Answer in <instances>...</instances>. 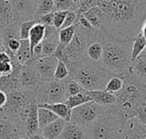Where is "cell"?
I'll return each instance as SVG.
<instances>
[{
    "label": "cell",
    "mask_w": 146,
    "mask_h": 139,
    "mask_svg": "<svg viewBox=\"0 0 146 139\" xmlns=\"http://www.w3.org/2000/svg\"><path fill=\"white\" fill-rule=\"evenodd\" d=\"M134 118H136L139 121L143 124H146V103H142L138 107L135 112Z\"/></svg>",
    "instance_id": "obj_43"
},
{
    "label": "cell",
    "mask_w": 146,
    "mask_h": 139,
    "mask_svg": "<svg viewBox=\"0 0 146 139\" xmlns=\"http://www.w3.org/2000/svg\"><path fill=\"white\" fill-rule=\"evenodd\" d=\"M97 6H98V0H81L76 12L81 14Z\"/></svg>",
    "instance_id": "obj_40"
},
{
    "label": "cell",
    "mask_w": 146,
    "mask_h": 139,
    "mask_svg": "<svg viewBox=\"0 0 146 139\" xmlns=\"http://www.w3.org/2000/svg\"><path fill=\"white\" fill-rule=\"evenodd\" d=\"M106 109L107 107L100 105L93 101L87 102L71 109L69 122H72L86 131L99 119Z\"/></svg>",
    "instance_id": "obj_7"
},
{
    "label": "cell",
    "mask_w": 146,
    "mask_h": 139,
    "mask_svg": "<svg viewBox=\"0 0 146 139\" xmlns=\"http://www.w3.org/2000/svg\"><path fill=\"white\" fill-rule=\"evenodd\" d=\"M66 90H67V94L68 97L77 95V94L82 92V91H83L81 86L75 80L71 79L69 76L68 77V79H67Z\"/></svg>",
    "instance_id": "obj_38"
},
{
    "label": "cell",
    "mask_w": 146,
    "mask_h": 139,
    "mask_svg": "<svg viewBox=\"0 0 146 139\" xmlns=\"http://www.w3.org/2000/svg\"><path fill=\"white\" fill-rule=\"evenodd\" d=\"M0 77H1V76H0Z\"/></svg>",
    "instance_id": "obj_49"
},
{
    "label": "cell",
    "mask_w": 146,
    "mask_h": 139,
    "mask_svg": "<svg viewBox=\"0 0 146 139\" xmlns=\"http://www.w3.org/2000/svg\"><path fill=\"white\" fill-rule=\"evenodd\" d=\"M57 139H58V138H57Z\"/></svg>",
    "instance_id": "obj_50"
},
{
    "label": "cell",
    "mask_w": 146,
    "mask_h": 139,
    "mask_svg": "<svg viewBox=\"0 0 146 139\" xmlns=\"http://www.w3.org/2000/svg\"><path fill=\"white\" fill-rule=\"evenodd\" d=\"M76 18H77V12L74 11V10H68L67 12V14H66L64 21H63V23H62L60 29L66 28V27H68L70 26H73L74 24L75 21H76Z\"/></svg>",
    "instance_id": "obj_41"
},
{
    "label": "cell",
    "mask_w": 146,
    "mask_h": 139,
    "mask_svg": "<svg viewBox=\"0 0 146 139\" xmlns=\"http://www.w3.org/2000/svg\"><path fill=\"white\" fill-rule=\"evenodd\" d=\"M37 109H38V105L34 100L30 106L29 112L27 115V118H26L25 123H24L25 132H26V135L27 138L30 136H33L39 132Z\"/></svg>",
    "instance_id": "obj_15"
},
{
    "label": "cell",
    "mask_w": 146,
    "mask_h": 139,
    "mask_svg": "<svg viewBox=\"0 0 146 139\" xmlns=\"http://www.w3.org/2000/svg\"><path fill=\"white\" fill-rule=\"evenodd\" d=\"M54 11H56L54 0H37V9L34 18L38 21V18L43 15Z\"/></svg>",
    "instance_id": "obj_29"
},
{
    "label": "cell",
    "mask_w": 146,
    "mask_h": 139,
    "mask_svg": "<svg viewBox=\"0 0 146 139\" xmlns=\"http://www.w3.org/2000/svg\"><path fill=\"white\" fill-rule=\"evenodd\" d=\"M20 22L12 21L9 25L1 29L3 48L8 44V42L13 38L20 39Z\"/></svg>",
    "instance_id": "obj_21"
},
{
    "label": "cell",
    "mask_w": 146,
    "mask_h": 139,
    "mask_svg": "<svg viewBox=\"0 0 146 139\" xmlns=\"http://www.w3.org/2000/svg\"><path fill=\"white\" fill-rule=\"evenodd\" d=\"M69 76L68 69L66 64L61 61H58L55 73H54V79L55 80H63Z\"/></svg>",
    "instance_id": "obj_36"
},
{
    "label": "cell",
    "mask_w": 146,
    "mask_h": 139,
    "mask_svg": "<svg viewBox=\"0 0 146 139\" xmlns=\"http://www.w3.org/2000/svg\"><path fill=\"white\" fill-rule=\"evenodd\" d=\"M37 22H38V20H31L21 22L20 24V39H27L31 28Z\"/></svg>",
    "instance_id": "obj_37"
},
{
    "label": "cell",
    "mask_w": 146,
    "mask_h": 139,
    "mask_svg": "<svg viewBox=\"0 0 146 139\" xmlns=\"http://www.w3.org/2000/svg\"><path fill=\"white\" fill-rule=\"evenodd\" d=\"M58 139H88V137L83 128L72 122H67Z\"/></svg>",
    "instance_id": "obj_17"
},
{
    "label": "cell",
    "mask_w": 146,
    "mask_h": 139,
    "mask_svg": "<svg viewBox=\"0 0 146 139\" xmlns=\"http://www.w3.org/2000/svg\"><path fill=\"white\" fill-rule=\"evenodd\" d=\"M17 88H20L18 79L12 78L9 74L0 77V90L4 93L7 94Z\"/></svg>",
    "instance_id": "obj_30"
},
{
    "label": "cell",
    "mask_w": 146,
    "mask_h": 139,
    "mask_svg": "<svg viewBox=\"0 0 146 139\" xmlns=\"http://www.w3.org/2000/svg\"><path fill=\"white\" fill-rule=\"evenodd\" d=\"M125 139H146V124L136 118L128 120V131Z\"/></svg>",
    "instance_id": "obj_18"
},
{
    "label": "cell",
    "mask_w": 146,
    "mask_h": 139,
    "mask_svg": "<svg viewBox=\"0 0 146 139\" xmlns=\"http://www.w3.org/2000/svg\"><path fill=\"white\" fill-rule=\"evenodd\" d=\"M146 47V36L139 32L133 39L131 50V62H133L139 54H141Z\"/></svg>",
    "instance_id": "obj_28"
},
{
    "label": "cell",
    "mask_w": 146,
    "mask_h": 139,
    "mask_svg": "<svg viewBox=\"0 0 146 139\" xmlns=\"http://www.w3.org/2000/svg\"><path fill=\"white\" fill-rule=\"evenodd\" d=\"M53 16L54 12L44 14L38 18V23L44 26H53Z\"/></svg>",
    "instance_id": "obj_44"
},
{
    "label": "cell",
    "mask_w": 146,
    "mask_h": 139,
    "mask_svg": "<svg viewBox=\"0 0 146 139\" xmlns=\"http://www.w3.org/2000/svg\"><path fill=\"white\" fill-rule=\"evenodd\" d=\"M12 72V62L9 56L4 51H0V76L10 74Z\"/></svg>",
    "instance_id": "obj_33"
},
{
    "label": "cell",
    "mask_w": 146,
    "mask_h": 139,
    "mask_svg": "<svg viewBox=\"0 0 146 139\" xmlns=\"http://www.w3.org/2000/svg\"><path fill=\"white\" fill-rule=\"evenodd\" d=\"M66 123L67 122L65 120L58 118L57 120L40 130L39 132L45 139H57L61 135Z\"/></svg>",
    "instance_id": "obj_16"
},
{
    "label": "cell",
    "mask_w": 146,
    "mask_h": 139,
    "mask_svg": "<svg viewBox=\"0 0 146 139\" xmlns=\"http://www.w3.org/2000/svg\"><path fill=\"white\" fill-rule=\"evenodd\" d=\"M16 60L21 65H25L31 58L32 52L28 39H20V47L15 54Z\"/></svg>",
    "instance_id": "obj_25"
},
{
    "label": "cell",
    "mask_w": 146,
    "mask_h": 139,
    "mask_svg": "<svg viewBox=\"0 0 146 139\" xmlns=\"http://www.w3.org/2000/svg\"><path fill=\"white\" fill-rule=\"evenodd\" d=\"M37 115H38V122L39 131L42 130L46 126H48L49 124H50L51 122H53L58 119V117L52 111H50L45 108H42V107H38Z\"/></svg>",
    "instance_id": "obj_24"
},
{
    "label": "cell",
    "mask_w": 146,
    "mask_h": 139,
    "mask_svg": "<svg viewBox=\"0 0 146 139\" xmlns=\"http://www.w3.org/2000/svg\"><path fill=\"white\" fill-rule=\"evenodd\" d=\"M103 44L102 64L116 76H122L129 70L131 65L132 45L115 42L104 32L100 38Z\"/></svg>",
    "instance_id": "obj_5"
},
{
    "label": "cell",
    "mask_w": 146,
    "mask_h": 139,
    "mask_svg": "<svg viewBox=\"0 0 146 139\" xmlns=\"http://www.w3.org/2000/svg\"><path fill=\"white\" fill-rule=\"evenodd\" d=\"M12 21L23 22L35 20L37 0H11Z\"/></svg>",
    "instance_id": "obj_9"
},
{
    "label": "cell",
    "mask_w": 146,
    "mask_h": 139,
    "mask_svg": "<svg viewBox=\"0 0 146 139\" xmlns=\"http://www.w3.org/2000/svg\"><path fill=\"white\" fill-rule=\"evenodd\" d=\"M27 139H45L42 135H41V133L38 132H37L36 134H34V135H33V136H30V137H28Z\"/></svg>",
    "instance_id": "obj_46"
},
{
    "label": "cell",
    "mask_w": 146,
    "mask_h": 139,
    "mask_svg": "<svg viewBox=\"0 0 146 139\" xmlns=\"http://www.w3.org/2000/svg\"><path fill=\"white\" fill-rule=\"evenodd\" d=\"M3 50V37H2V32L0 29V51Z\"/></svg>",
    "instance_id": "obj_47"
},
{
    "label": "cell",
    "mask_w": 146,
    "mask_h": 139,
    "mask_svg": "<svg viewBox=\"0 0 146 139\" xmlns=\"http://www.w3.org/2000/svg\"><path fill=\"white\" fill-rule=\"evenodd\" d=\"M44 30H45V26L38 22L34 24L33 26V27L31 28V30L29 32L28 38H27L29 41L31 52H32L33 48L35 45H37L38 44H39L42 41V39L44 38Z\"/></svg>",
    "instance_id": "obj_23"
},
{
    "label": "cell",
    "mask_w": 146,
    "mask_h": 139,
    "mask_svg": "<svg viewBox=\"0 0 146 139\" xmlns=\"http://www.w3.org/2000/svg\"><path fill=\"white\" fill-rule=\"evenodd\" d=\"M75 31V26L74 25L70 26L66 28H62L59 30V44L57 46L64 49L67 44L71 41L74 33Z\"/></svg>",
    "instance_id": "obj_32"
},
{
    "label": "cell",
    "mask_w": 146,
    "mask_h": 139,
    "mask_svg": "<svg viewBox=\"0 0 146 139\" xmlns=\"http://www.w3.org/2000/svg\"><path fill=\"white\" fill-rule=\"evenodd\" d=\"M25 130L7 118L0 110V139H27Z\"/></svg>",
    "instance_id": "obj_11"
},
{
    "label": "cell",
    "mask_w": 146,
    "mask_h": 139,
    "mask_svg": "<svg viewBox=\"0 0 146 139\" xmlns=\"http://www.w3.org/2000/svg\"><path fill=\"white\" fill-rule=\"evenodd\" d=\"M67 79L68 78L63 80L41 81L35 95L37 105L65 103L68 97L66 90Z\"/></svg>",
    "instance_id": "obj_6"
},
{
    "label": "cell",
    "mask_w": 146,
    "mask_h": 139,
    "mask_svg": "<svg viewBox=\"0 0 146 139\" xmlns=\"http://www.w3.org/2000/svg\"><path fill=\"white\" fill-rule=\"evenodd\" d=\"M132 74L146 80V50H145L133 62L128 70Z\"/></svg>",
    "instance_id": "obj_19"
},
{
    "label": "cell",
    "mask_w": 146,
    "mask_h": 139,
    "mask_svg": "<svg viewBox=\"0 0 146 139\" xmlns=\"http://www.w3.org/2000/svg\"><path fill=\"white\" fill-rule=\"evenodd\" d=\"M68 11H63V10H56L54 11V16H53V26L56 29H60L63 21H64V19H65V16H66V14H67Z\"/></svg>",
    "instance_id": "obj_39"
},
{
    "label": "cell",
    "mask_w": 146,
    "mask_h": 139,
    "mask_svg": "<svg viewBox=\"0 0 146 139\" xmlns=\"http://www.w3.org/2000/svg\"><path fill=\"white\" fill-rule=\"evenodd\" d=\"M123 86V79L120 76L112 77L107 83L104 91L112 94H115L121 90Z\"/></svg>",
    "instance_id": "obj_34"
},
{
    "label": "cell",
    "mask_w": 146,
    "mask_h": 139,
    "mask_svg": "<svg viewBox=\"0 0 146 139\" xmlns=\"http://www.w3.org/2000/svg\"><path fill=\"white\" fill-rule=\"evenodd\" d=\"M44 36L42 41V53L41 57L54 55L57 45L59 44V29L53 26H44Z\"/></svg>",
    "instance_id": "obj_13"
},
{
    "label": "cell",
    "mask_w": 146,
    "mask_h": 139,
    "mask_svg": "<svg viewBox=\"0 0 146 139\" xmlns=\"http://www.w3.org/2000/svg\"><path fill=\"white\" fill-rule=\"evenodd\" d=\"M83 91L91 98L92 101H93V102H95L100 105L109 107V106L116 104V102H117L116 97L112 93L105 91L104 90L86 91L83 89Z\"/></svg>",
    "instance_id": "obj_14"
},
{
    "label": "cell",
    "mask_w": 146,
    "mask_h": 139,
    "mask_svg": "<svg viewBox=\"0 0 146 139\" xmlns=\"http://www.w3.org/2000/svg\"><path fill=\"white\" fill-rule=\"evenodd\" d=\"M121 77L123 79V86L114 95L117 99L116 105L129 120L134 118L138 107L146 103V80L138 78L129 71Z\"/></svg>",
    "instance_id": "obj_4"
},
{
    "label": "cell",
    "mask_w": 146,
    "mask_h": 139,
    "mask_svg": "<svg viewBox=\"0 0 146 139\" xmlns=\"http://www.w3.org/2000/svg\"><path fill=\"white\" fill-rule=\"evenodd\" d=\"M7 101V95L0 90V109L5 105Z\"/></svg>",
    "instance_id": "obj_45"
},
{
    "label": "cell",
    "mask_w": 146,
    "mask_h": 139,
    "mask_svg": "<svg viewBox=\"0 0 146 139\" xmlns=\"http://www.w3.org/2000/svg\"><path fill=\"white\" fill-rule=\"evenodd\" d=\"M92 101L91 98L82 91V92L74 95V96H70L68 97L66 102L64 103L70 109H73L75 107H78L80 105H82L87 102Z\"/></svg>",
    "instance_id": "obj_31"
},
{
    "label": "cell",
    "mask_w": 146,
    "mask_h": 139,
    "mask_svg": "<svg viewBox=\"0 0 146 139\" xmlns=\"http://www.w3.org/2000/svg\"><path fill=\"white\" fill-rule=\"evenodd\" d=\"M12 21L11 0H0V29Z\"/></svg>",
    "instance_id": "obj_22"
},
{
    "label": "cell",
    "mask_w": 146,
    "mask_h": 139,
    "mask_svg": "<svg viewBox=\"0 0 146 139\" xmlns=\"http://www.w3.org/2000/svg\"><path fill=\"white\" fill-rule=\"evenodd\" d=\"M38 107L45 108L52 111L58 118L62 119L66 122H69L70 120L71 109L64 103H53V104H40V105H38Z\"/></svg>",
    "instance_id": "obj_20"
},
{
    "label": "cell",
    "mask_w": 146,
    "mask_h": 139,
    "mask_svg": "<svg viewBox=\"0 0 146 139\" xmlns=\"http://www.w3.org/2000/svg\"><path fill=\"white\" fill-rule=\"evenodd\" d=\"M103 13L100 31L111 40L132 45L146 23V0H98Z\"/></svg>",
    "instance_id": "obj_1"
},
{
    "label": "cell",
    "mask_w": 146,
    "mask_h": 139,
    "mask_svg": "<svg viewBox=\"0 0 146 139\" xmlns=\"http://www.w3.org/2000/svg\"><path fill=\"white\" fill-rule=\"evenodd\" d=\"M102 34H103V32H102ZM101 36H100V38H101ZM100 38L98 40L90 42L86 48V56L90 60L94 61V62H100L101 58H102L103 44L100 42Z\"/></svg>",
    "instance_id": "obj_27"
},
{
    "label": "cell",
    "mask_w": 146,
    "mask_h": 139,
    "mask_svg": "<svg viewBox=\"0 0 146 139\" xmlns=\"http://www.w3.org/2000/svg\"><path fill=\"white\" fill-rule=\"evenodd\" d=\"M75 22H76L79 26H80L82 28H84L85 30L92 31V30L95 29V28L91 25V23H90V22L83 16V15L80 14V13H77V18H76Z\"/></svg>",
    "instance_id": "obj_42"
},
{
    "label": "cell",
    "mask_w": 146,
    "mask_h": 139,
    "mask_svg": "<svg viewBox=\"0 0 146 139\" xmlns=\"http://www.w3.org/2000/svg\"><path fill=\"white\" fill-rule=\"evenodd\" d=\"M73 1H74V3L76 4V6L79 8V4H80V1H81V0H73Z\"/></svg>",
    "instance_id": "obj_48"
},
{
    "label": "cell",
    "mask_w": 146,
    "mask_h": 139,
    "mask_svg": "<svg viewBox=\"0 0 146 139\" xmlns=\"http://www.w3.org/2000/svg\"><path fill=\"white\" fill-rule=\"evenodd\" d=\"M83 16L91 23V25L97 30L100 29L101 24H102V17L103 13L99 7H93L87 11L81 13Z\"/></svg>",
    "instance_id": "obj_26"
},
{
    "label": "cell",
    "mask_w": 146,
    "mask_h": 139,
    "mask_svg": "<svg viewBox=\"0 0 146 139\" xmlns=\"http://www.w3.org/2000/svg\"><path fill=\"white\" fill-rule=\"evenodd\" d=\"M41 79L36 68L32 66L22 65L19 75L20 88L32 92H37Z\"/></svg>",
    "instance_id": "obj_10"
},
{
    "label": "cell",
    "mask_w": 146,
    "mask_h": 139,
    "mask_svg": "<svg viewBox=\"0 0 146 139\" xmlns=\"http://www.w3.org/2000/svg\"><path fill=\"white\" fill-rule=\"evenodd\" d=\"M128 131V119L115 104L107 107L105 112L86 131L88 139H125Z\"/></svg>",
    "instance_id": "obj_3"
},
{
    "label": "cell",
    "mask_w": 146,
    "mask_h": 139,
    "mask_svg": "<svg viewBox=\"0 0 146 139\" xmlns=\"http://www.w3.org/2000/svg\"><path fill=\"white\" fill-rule=\"evenodd\" d=\"M54 4H55L56 10L77 11L78 9V7L76 6V4L74 3L73 0H54Z\"/></svg>",
    "instance_id": "obj_35"
},
{
    "label": "cell",
    "mask_w": 146,
    "mask_h": 139,
    "mask_svg": "<svg viewBox=\"0 0 146 139\" xmlns=\"http://www.w3.org/2000/svg\"><path fill=\"white\" fill-rule=\"evenodd\" d=\"M69 77L75 80L86 91L104 90L108 81L115 75L101 62H94L87 56L77 62H69L67 65Z\"/></svg>",
    "instance_id": "obj_2"
},
{
    "label": "cell",
    "mask_w": 146,
    "mask_h": 139,
    "mask_svg": "<svg viewBox=\"0 0 146 139\" xmlns=\"http://www.w3.org/2000/svg\"><path fill=\"white\" fill-rule=\"evenodd\" d=\"M58 60L52 55L38 58L34 68L39 74L41 81H50L54 79V73L57 65Z\"/></svg>",
    "instance_id": "obj_12"
},
{
    "label": "cell",
    "mask_w": 146,
    "mask_h": 139,
    "mask_svg": "<svg viewBox=\"0 0 146 139\" xmlns=\"http://www.w3.org/2000/svg\"><path fill=\"white\" fill-rule=\"evenodd\" d=\"M74 25L75 26L74 36L68 44L63 49V54L68 63L69 62H77L86 57V48L89 44V33L91 31L85 30L76 22Z\"/></svg>",
    "instance_id": "obj_8"
}]
</instances>
